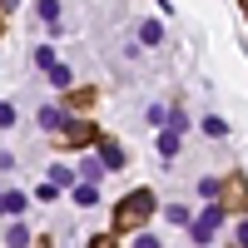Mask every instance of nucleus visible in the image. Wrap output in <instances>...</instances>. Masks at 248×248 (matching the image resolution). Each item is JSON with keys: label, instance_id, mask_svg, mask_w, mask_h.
Listing matches in <instances>:
<instances>
[{"label": "nucleus", "instance_id": "nucleus-1", "mask_svg": "<svg viewBox=\"0 0 248 248\" xmlns=\"http://www.w3.org/2000/svg\"><path fill=\"white\" fill-rule=\"evenodd\" d=\"M149 214H154V194H149V189H134V194L114 209V229H119V233H139L144 223H149Z\"/></svg>", "mask_w": 248, "mask_h": 248}, {"label": "nucleus", "instance_id": "nucleus-2", "mask_svg": "<svg viewBox=\"0 0 248 248\" xmlns=\"http://www.w3.org/2000/svg\"><path fill=\"white\" fill-rule=\"evenodd\" d=\"M218 223H223V209H218V203H209V209H203V214L194 218V238H199V243H209Z\"/></svg>", "mask_w": 248, "mask_h": 248}, {"label": "nucleus", "instance_id": "nucleus-3", "mask_svg": "<svg viewBox=\"0 0 248 248\" xmlns=\"http://www.w3.org/2000/svg\"><path fill=\"white\" fill-rule=\"evenodd\" d=\"M25 194H20V189H5V194H0V214H5V218H20V214H25Z\"/></svg>", "mask_w": 248, "mask_h": 248}, {"label": "nucleus", "instance_id": "nucleus-4", "mask_svg": "<svg viewBox=\"0 0 248 248\" xmlns=\"http://www.w3.org/2000/svg\"><path fill=\"white\" fill-rule=\"evenodd\" d=\"M40 124H45V129H65V124H70V114L60 109V105H45V109H40Z\"/></svg>", "mask_w": 248, "mask_h": 248}, {"label": "nucleus", "instance_id": "nucleus-5", "mask_svg": "<svg viewBox=\"0 0 248 248\" xmlns=\"http://www.w3.org/2000/svg\"><path fill=\"white\" fill-rule=\"evenodd\" d=\"M60 134H65V139H75V144H85V139H94V129H90L85 119H70L65 129H60Z\"/></svg>", "mask_w": 248, "mask_h": 248}, {"label": "nucleus", "instance_id": "nucleus-6", "mask_svg": "<svg viewBox=\"0 0 248 248\" xmlns=\"http://www.w3.org/2000/svg\"><path fill=\"white\" fill-rule=\"evenodd\" d=\"M5 243H10V248H30V229H25L20 218H15L10 229H5Z\"/></svg>", "mask_w": 248, "mask_h": 248}, {"label": "nucleus", "instance_id": "nucleus-7", "mask_svg": "<svg viewBox=\"0 0 248 248\" xmlns=\"http://www.w3.org/2000/svg\"><path fill=\"white\" fill-rule=\"evenodd\" d=\"M99 154H105V169H124V149H119V144H99Z\"/></svg>", "mask_w": 248, "mask_h": 248}, {"label": "nucleus", "instance_id": "nucleus-8", "mask_svg": "<svg viewBox=\"0 0 248 248\" xmlns=\"http://www.w3.org/2000/svg\"><path fill=\"white\" fill-rule=\"evenodd\" d=\"M75 203H79V209H94V203H99V189H94V184H79V189H75Z\"/></svg>", "mask_w": 248, "mask_h": 248}, {"label": "nucleus", "instance_id": "nucleus-9", "mask_svg": "<svg viewBox=\"0 0 248 248\" xmlns=\"http://www.w3.org/2000/svg\"><path fill=\"white\" fill-rule=\"evenodd\" d=\"M139 40H144V45H159V40H164L159 20H144V25H139Z\"/></svg>", "mask_w": 248, "mask_h": 248}, {"label": "nucleus", "instance_id": "nucleus-10", "mask_svg": "<svg viewBox=\"0 0 248 248\" xmlns=\"http://www.w3.org/2000/svg\"><path fill=\"white\" fill-rule=\"evenodd\" d=\"M159 154H164V159H174V154H179V134H174V129H164V134H159Z\"/></svg>", "mask_w": 248, "mask_h": 248}, {"label": "nucleus", "instance_id": "nucleus-11", "mask_svg": "<svg viewBox=\"0 0 248 248\" xmlns=\"http://www.w3.org/2000/svg\"><path fill=\"white\" fill-rule=\"evenodd\" d=\"M35 65H40V70H55L60 60H55V50H50V45H40V50H35Z\"/></svg>", "mask_w": 248, "mask_h": 248}, {"label": "nucleus", "instance_id": "nucleus-12", "mask_svg": "<svg viewBox=\"0 0 248 248\" xmlns=\"http://www.w3.org/2000/svg\"><path fill=\"white\" fill-rule=\"evenodd\" d=\"M70 79H75V70H70V65H55V70H50V85H60V90H65Z\"/></svg>", "mask_w": 248, "mask_h": 248}, {"label": "nucleus", "instance_id": "nucleus-13", "mask_svg": "<svg viewBox=\"0 0 248 248\" xmlns=\"http://www.w3.org/2000/svg\"><path fill=\"white\" fill-rule=\"evenodd\" d=\"M164 214H169V223H189V209H184V203H169Z\"/></svg>", "mask_w": 248, "mask_h": 248}, {"label": "nucleus", "instance_id": "nucleus-14", "mask_svg": "<svg viewBox=\"0 0 248 248\" xmlns=\"http://www.w3.org/2000/svg\"><path fill=\"white\" fill-rule=\"evenodd\" d=\"M55 15H60V5H55V0H40V20H50V25H55Z\"/></svg>", "mask_w": 248, "mask_h": 248}, {"label": "nucleus", "instance_id": "nucleus-15", "mask_svg": "<svg viewBox=\"0 0 248 248\" xmlns=\"http://www.w3.org/2000/svg\"><path fill=\"white\" fill-rule=\"evenodd\" d=\"M15 124V105H0V129H10Z\"/></svg>", "mask_w": 248, "mask_h": 248}, {"label": "nucleus", "instance_id": "nucleus-16", "mask_svg": "<svg viewBox=\"0 0 248 248\" xmlns=\"http://www.w3.org/2000/svg\"><path fill=\"white\" fill-rule=\"evenodd\" d=\"M134 248H159V238H154V233H139V238H134Z\"/></svg>", "mask_w": 248, "mask_h": 248}, {"label": "nucleus", "instance_id": "nucleus-17", "mask_svg": "<svg viewBox=\"0 0 248 248\" xmlns=\"http://www.w3.org/2000/svg\"><path fill=\"white\" fill-rule=\"evenodd\" d=\"M238 243H243V248H248V223H238Z\"/></svg>", "mask_w": 248, "mask_h": 248}, {"label": "nucleus", "instance_id": "nucleus-18", "mask_svg": "<svg viewBox=\"0 0 248 248\" xmlns=\"http://www.w3.org/2000/svg\"><path fill=\"white\" fill-rule=\"evenodd\" d=\"M10 5H15V0H0V10H10Z\"/></svg>", "mask_w": 248, "mask_h": 248}, {"label": "nucleus", "instance_id": "nucleus-19", "mask_svg": "<svg viewBox=\"0 0 248 248\" xmlns=\"http://www.w3.org/2000/svg\"><path fill=\"white\" fill-rule=\"evenodd\" d=\"M238 5H243V10H248V0H238Z\"/></svg>", "mask_w": 248, "mask_h": 248}]
</instances>
